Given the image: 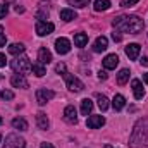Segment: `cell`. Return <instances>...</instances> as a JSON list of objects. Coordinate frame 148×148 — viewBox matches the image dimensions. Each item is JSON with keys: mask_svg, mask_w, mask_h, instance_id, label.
I'll return each instance as SVG.
<instances>
[{"mask_svg": "<svg viewBox=\"0 0 148 148\" xmlns=\"http://www.w3.org/2000/svg\"><path fill=\"white\" fill-rule=\"evenodd\" d=\"M110 2L109 0H97L95 3H93V7H95V10L97 12H100V10H107V9H110Z\"/></svg>", "mask_w": 148, "mask_h": 148, "instance_id": "obj_24", "label": "cell"}, {"mask_svg": "<svg viewBox=\"0 0 148 148\" xmlns=\"http://www.w3.org/2000/svg\"><path fill=\"white\" fill-rule=\"evenodd\" d=\"M55 71H57V73H60V74L67 73V71H66V64H62V62H60V64H57V66H55Z\"/></svg>", "mask_w": 148, "mask_h": 148, "instance_id": "obj_32", "label": "cell"}, {"mask_svg": "<svg viewBox=\"0 0 148 148\" xmlns=\"http://www.w3.org/2000/svg\"><path fill=\"white\" fill-rule=\"evenodd\" d=\"M112 24L124 31V33H129V35H136V33H141L143 28H145V23L143 19H140L138 16H117L114 17Z\"/></svg>", "mask_w": 148, "mask_h": 148, "instance_id": "obj_1", "label": "cell"}, {"mask_svg": "<svg viewBox=\"0 0 148 148\" xmlns=\"http://www.w3.org/2000/svg\"><path fill=\"white\" fill-rule=\"evenodd\" d=\"M7 64V59H5V55L3 53H0V67H3Z\"/></svg>", "mask_w": 148, "mask_h": 148, "instance_id": "obj_35", "label": "cell"}, {"mask_svg": "<svg viewBox=\"0 0 148 148\" xmlns=\"http://www.w3.org/2000/svg\"><path fill=\"white\" fill-rule=\"evenodd\" d=\"M7 12H9V7L5 3H0V19H3L7 16Z\"/></svg>", "mask_w": 148, "mask_h": 148, "instance_id": "obj_29", "label": "cell"}, {"mask_svg": "<svg viewBox=\"0 0 148 148\" xmlns=\"http://www.w3.org/2000/svg\"><path fill=\"white\" fill-rule=\"evenodd\" d=\"M16 12H24V9H23V7H19V5H17V7H16Z\"/></svg>", "mask_w": 148, "mask_h": 148, "instance_id": "obj_39", "label": "cell"}, {"mask_svg": "<svg viewBox=\"0 0 148 148\" xmlns=\"http://www.w3.org/2000/svg\"><path fill=\"white\" fill-rule=\"evenodd\" d=\"M53 24L52 23H48V21H38L36 23V35L38 36H47V35H50L52 31H53Z\"/></svg>", "mask_w": 148, "mask_h": 148, "instance_id": "obj_7", "label": "cell"}, {"mask_svg": "<svg viewBox=\"0 0 148 148\" xmlns=\"http://www.w3.org/2000/svg\"><path fill=\"white\" fill-rule=\"evenodd\" d=\"M119 64V57L115 53H109L105 59H103V67L105 69H115Z\"/></svg>", "mask_w": 148, "mask_h": 148, "instance_id": "obj_15", "label": "cell"}, {"mask_svg": "<svg viewBox=\"0 0 148 148\" xmlns=\"http://www.w3.org/2000/svg\"><path fill=\"white\" fill-rule=\"evenodd\" d=\"M31 71H33V74L38 76V77H41V76H45V74H47L45 64H41V62H35V64H31Z\"/></svg>", "mask_w": 148, "mask_h": 148, "instance_id": "obj_20", "label": "cell"}, {"mask_svg": "<svg viewBox=\"0 0 148 148\" xmlns=\"http://www.w3.org/2000/svg\"><path fill=\"white\" fill-rule=\"evenodd\" d=\"M64 119H66L69 124H76V122H77V114H76L74 105H67V107L64 109Z\"/></svg>", "mask_w": 148, "mask_h": 148, "instance_id": "obj_12", "label": "cell"}, {"mask_svg": "<svg viewBox=\"0 0 148 148\" xmlns=\"http://www.w3.org/2000/svg\"><path fill=\"white\" fill-rule=\"evenodd\" d=\"M26 147V141L23 138H19L17 134H9L5 138V147L3 148H24Z\"/></svg>", "mask_w": 148, "mask_h": 148, "instance_id": "obj_5", "label": "cell"}, {"mask_svg": "<svg viewBox=\"0 0 148 148\" xmlns=\"http://www.w3.org/2000/svg\"><path fill=\"white\" fill-rule=\"evenodd\" d=\"M0 79H2V76H0Z\"/></svg>", "mask_w": 148, "mask_h": 148, "instance_id": "obj_44", "label": "cell"}, {"mask_svg": "<svg viewBox=\"0 0 148 148\" xmlns=\"http://www.w3.org/2000/svg\"><path fill=\"white\" fill-rule=\"evenodd\" d=\"M53 97H55V93H53L52 90H47V88H41V90L36 91V102L40 105H45V103L50 102Z\"/></svg>", "mask_w": 148, "mask_h": 148, "instance_id": "obj_6", "label": "cell"}, {"mask_svg": "<svg viewBox=\"0 0 148 148\" xmlns=\"http://www.w3.org/2000/svg\"><path fill=\"white\" fill-rule=\"evenodd\" d=\"M131 86H133V93H134V98L136 100H141L145 97V90H143V84L140 79H133L131 81Z\"/></svg>", "mask_w": 148, "mask_h": 148, "instance_id": "obj_11", "label": "cell"}, {"mask_svg": "<svg viewBox=\"0 0 148 148\" xmlns=\"http://www.w3.org/2000/svg\"><path fill=\"white\" fill-rule=\"evenodd\" d=\"M24 50H26V47L23 43H12L9 47V53H12V55H21Z\"/></svg>", "mask_w": 148, "mask_h": 148, "instance_id": "obj_23", "label": "cell"}, {"mask_svg": "<svg viewBox=\"0 0 148 148\" xmlns=\"http://www.w3.org/2000/svg\"><path fill=\"white\" fill-rule=\"evenodd\" d=\"M97 100H98L100 110H107V109H109V98H107L105 95H97Z\"/></svg>", "mask_w": 148, "mask_h": 148, "instance_id": "obj_27", "label": "cell"}, {"mask_svg": "<svg viewBox=\"0 0 148 148\" xmlns=\"http://www.w3.org/2000/svg\"><path fill=\"white\" fill-rule=\"evenodd\" d=\"M40 148H53V145H52V143H41Z\"/></svg>", "mask_w": 148, "mask_h": 148, "instance_id": "obj_37", "label": "cell"}, {"mask_svg": "<svg viewBox=\"0 0 148 148\" xmlns=\"http://www.w3.org/2000/svg\"><path fill=\"white\" fill-rule=\"evenodd\" d=\"M107 47H109V40H107L105 36H98L97 41H95V45H93V52L102 53V52L107 50Z\"/></svg>", "mask_w": 148, "mask_h": 148, "instance_id": "obj_14", "label": "cell"}, {"mask_svg": "<svg viewBox=\"0 0 148 148\" xmlns=\"http://www.w3.org/2000/svg\"><path fill=\"white\" fill-rule=\"evenodd\" d=\"M10 66H12V69L16 73H19V74H24V73H29L31 71V62H29L28 57H17L16 60H12Z\"/></svg>", "mask_w": 148, "mask_h": 148, "instance_id": "obj_3", "label": "cell"}, {"mask_svg": "<svg viewBox=\"0 0 148 148\" xmlns=\"http://www.w3.org/2000/svg\"><path fill=\"white\" fill-rule=\"evenodd\" d=\"M129 81V71L127 69H121L119 74H117V83L119 84H126Z\"/></svg>", "mask_w": 148, "mask_h": 148, "instance_id": "obj_26", "label": "cell"}, {"mask_svg": "<svg viewBox=\"0 0 148 148\" xmlns=\"http://www.w3.org/2000/svg\"><path fill=\"white\" fill-rule=\"evenodd\" d=\"M0 98H2V91H0Z\"/></svg>", "mask_w": 148, "mask_h": 148, "instance_id": "obj_41", "label": "cell"}, {"mask_svg": "<svg viewBox=\"0 0 148 148\" xmlns=\"http://www.w3.org/2000/svg\"><path fill=\"white\" fill-rule=\"evenodd\" d=\"M12 127L17 129V131H26L28 129V122L23 117H16V119H12Z\"/></svg>", "mask_w": 148, "mask_h": 148, "instance_id": "obj_19", "label": "cell"}, {"mask_svg": "<svg viewBox=\"0 0 148 148\" xmlns=\"http://www.w3.org/2000/svg\"><path fill=\"white\" fill-rule=\"evenodd\" d=\"M86 43H88V35L77 33V35L74 36V45H76V47H84Z\"/></svg>", "mask_w": 148, "mask_h": 148, "instance_id": "obj_25", "label": "cell"}, {"mask_svg": "<svg viewBox=\"0 0 148 148\" xmlns=\"http://www.w3.org/2000/svg\"><path fill=\"white\" fill-rule=\"evenodd\" d=\"M131 148H147L148 147V119L140 121L131 136Z\"/></svg>", "mask_w": 148, "mask_h": 148, "instance_id": "obj_2", "label": "cell"}, {"mask_svg": "<svg viewBox=\"0 0 148 148\" xmlns=\"http://www.w3.org/2000/svg\"><path fill=\"white\" fill-rule=\"evenodd\" d=\"M140 50H141V47H140L138 43H129V45L126 47V55H127L131 60H136L138 55H140Z\"/></svg>", "mask_w": 148, "mask_h": 148, "instance_id": "obj_13", "label": "cell"}, {"mask_svg": "<svg viewBox=\"0 0 148 148\" xmlns=\"http://www.w3.org/2000/svg\"><path fill=\"white\" fill-rule=\"evenodd\" d=\"M10 84H12L14 88H28V86H29V83H28V79L24 77V74H14V76L10 77Z\"/></svg>", "mask_w": 148, "mask_h": 148, "instance_id": "obj_9", "label": "cell"}, {"mask_svg": "<svg viewBox=\"0 0 148 148\" xmlns=\"http://www.w3.org/2000/svg\"><path fill=\"white\" fill-rule=\"evenodd\" d=\"M91 110H93V102L90 98H84L81 102V114L83 115H88V114H91Z\"/></svg>", "mask_w": 148, "mask_h": 148, "instance_id": "obj_22", "label": "cell"}, {"mask_svg": "<svg viewBox=\"0 0 148 148\" xmlns=\"http://www.w3.org/2000/svg\"><path fill=\"white\" fill-rule=\"evenodd\" d=\"M143 79H145V83L148 84V73H147V74H143Z\"/></svg>", "mask_w": 148, "mask_h": 148, "instance_id": "obj_40", "label": "cell"}, {"mask_svg": "<svg viewBox=\"0 0 148 148\" xmlns=\"http://www.w3.org/2000/svg\"><path fill=\"white\" fill-rule=\"evenodd\" d=\"M36 124H38V127H40V129H43V131H47V129L50 127V122H48L47 114L38 112V114H36Z\"/></svg>", "mask_w": 148, "mask_h": 148, "instance_id": "obj_16", "label": "cell"}, {"mask_svg": "<svg viewBox=\"0 0 148 148\" xmlns=\"http://www.w3.org/2000/svg\"><path fill=\"white\" fill-rule=\"evenodd\" d=\"M103 124H105V119H103L102 115H90L88 121H86V126H88L90 129H98V127H102Z\"/></svg>", "mask_w": 148, "mask_h": 148, "instance_id": "obj_10", "label": "cell"}, {"mask_svg": "<svg viewBox=\"0 0 148 148\" xmlns=\"http://www.w3.org/2000/svg\"><path fill=\"white\" fill-rule=\"evenodd\" d=\"M0 124H2V117H0Z\"/></svg>", "mask_w": 148, "mask_h": 148, "instance_id": "obj_42", "label": "cell"}, {"mask_svg": "<svg viewBox=\"0 0 148 148\" xmlns=\"http://www.w3.org/2000/svg\"><path fill=\"white\" fill-rule=\"evenodd\" d=\"M38 62L41 64H50L52 62V53L47 48H40L38 50Z\"/></svg>", "mask_w": 148, "mask_h": 148, "instance_id": "obj_18", "label": "cell"}, {"mask_svg": "<svg viewBox=\"0 0 148 148\" xmlns=\"http://www.w3.org/2000/svg\"><path fill=\"white\" fill-rule=\"evenodd\" d=\"M124 105H126V98H124L122 95H115L114 100H112V107H114L115 110H122Z\"/></svg>", "mask_w": 148, "mask_h": 148, "instance_id": "obj_21", "label": "cell"}, {"mask_svg": "<svg viewBox=\"0 0 148 148\" xmlns=\"http://www.w3.org/2000/svg\"><path fill=\"white\" fill-rule=\"evenodd\" d=\"M112 40H114V41H121V35H117V33H112Z\"/></svg>", "mask_w": 148, "mask_h": 148, "instance_id": "obj_36", "label": "cell"}, {"mask_svg": "<svg viewBox=\"0 0 148 148\" xmlns=\"http://www.w3.org/2000/svg\"><path fill=\"white\" fill-rule=\"evenodd\" d=\"M2 98H5V100H12V98H14V93H12V91H2Z\"/></svg>", "mask_w": 148, "mask_h": 148, "instance_id": "obj_33", "label": "cell"}, {"mask_svg": "<svg viewBox=\"0 0 148 148\" xmlns=\"http://www.w3.org/2000/svg\"><path fill=\"white\" fill-rule=\"evenodd\" d=\"M107 77H109V74L105 73V71H100V73H98V79H102V81H105Z\"/></svg>", "mask_w": 148, "mask_h": 148, "instance_id": "obj_34", "label": "cell"}, {"mask_svg": "<svg viewBox=\"0 0 148 148\" xmlns=\"http://www.w3.org/2000/svg\"><path fill=\"white\" fill-rule=\"evenodd\" d=\"M55 50H57V53L66 55V53L71 50V41H69L67 38H57V40H55Z\"/></svg>", "mask_w": 148, "mask_h": 148, "instance_id": "obj_8", "label": "cell"}, {"mask_svg": "<svg viewBox=\"0 0 148 148\" xmlns=\"http://www.w3.org/2000/svg\"><path fill=\"white\" fill-rule=\"evenodd\" d=\"M141 66L148 67V57H143V59H141Z\"/></svg>", "mask_w": 148, "mask_h": 148, "instance_id": "obj_38", "label": "cell"}, {"mask_svg": "<svg viewBox=\"0 0 148 148\" xmlns=\"http://www.w3.org/2000/svg\"><path fill=\"white\" fill-rule=\"evenodd\" d=\"M5 41H7V36H5V33H3V28L0 26V48L5 47Z\"/></svg>", "mask_w": 148, "mask_h": 148, "instance_id": "obj_31", "label": "cell"}, {"mask_svg": "<svg viewBox=\"0 0 148 148\" xmlns=\"http://www.w3.org/2000/svg\"><path fill=\"white\" fill-rule=\"evenodd\" d=\"M0 141H2V136H0Z\"/></svg>", "mask_w": 148, "mask_h": 148, "instance_id": "obj_43", "label": "cell"}, {"mask_svg": "<svg viewBox=\"0 0 148 148\" xmlns=\"http://www.w3.org/2000/svg\"><path fill=\"white\" fill-rule=\"evenodd\" d=\"M67 2L74 7H79V9H83V7H86L90 3V0H67Z\"/></svg>", "mask_w": 148, "mask_h": 148, "instance_id": "obj_28", "label": "cell"}, {"mask_svg": "<svg viewBox=\"0 0 148 148\" xmlns=\"http://www.w3.org/2000/svg\"><path fill=\"white\" fill-rule=\"evenodd\" d=\"M60 19L66 21V23H69V21L77 19V14H76L74 9H62V10H60Z\"/></svg>", "mask_w": 148, "mask_h": 148, "instance_id": "obj_17", "label": "cell"}, {"mask_svg": "<svg viewBox=\"0 0 148 148\" xmlns=\"http://www.w3.org/2000/svg\"><path fill=\"white\" fill-rule=\"evenodd\" d=\"M136 3H138V0H121V5L122 7H133Z\"/></svg>", "mask_w": 148, "mask_h": 148, "instance_id": "obj_30", "label": "cell"}, {"mask_svg": "<svg viewBox=\"0 0 148 148\" xmlns=\"http://www.w3.org/2000/svg\"><path fill=\"white\" fill-rule=\"evenodd\" d=\"M64 76V79H66V84H67V88L71 90V91H74V93H79V91H83V88H84V84L76 77V76H73V74L69 73H64L62 74Z\"/></svg>", "mask_w": 148, "mask_h": 148, "instance_id": "obj_4", "label": "cell"}]
</instances>
